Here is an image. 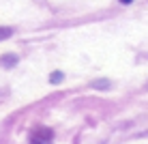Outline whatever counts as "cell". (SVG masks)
I'll list each match as a JSON object with an SVG mask.
<instances>
[{
  "instance_id": "1",
  "label": "cell",
  "mask_w": 148,
  "mask_h": 144,
  "mask_svg": "<svg viewBox=\"0 0 148 144\" xmlns=\"http://www.w3.org/2000/svg\"><path fill=\"white\" fill-rule=\"evenodd\" d=\"M30 144H54V133L47 127H37L30 136Z\"/></svg>"
},
{
  "instance_id": "2",
  "label": "cell",
  "mask_w": 148,
  "mask_h": 144,
  "mask_svg": "<svg viewBox=\"0 0 148 144\" xmlns=\"http://www.w3.org/2000/svg\"><path fill=\"white\" fill-rule=\"evenodd\" d=\"M11 32H13L11 28H0V41H2V39H9V37H11Z\"/></svg>"
},
{
  "instance_id": "3",
  "label": "cell",
  "mask_w": 148,
  "mask_h": 144,
  "mask_svg": "<svg viewBox=\"0 0 148 144\" xmlns=\"http://www.w3.org/2000/svg\"><path fill=\"white\" fill-rule=\"evenodd\" d=\"M15 63V56H4L2 58V65H13Z\"/></svg>"
},
{
  "instance_id": "4",
  "label": "cell",
  "mask_w": 148,
  "mask_h": 144,
  "mask_svg": "<svg viewBox=\"0 0 148 144\" xmlns=\"http://www.w3.org/2000/svg\"><path fill=\"white\" fill-rule=\"evenodd\" d=\"M49 80H52V82H60V80H62V73H52Z\"/></svg>"
},
{
  "instance_id": "5",
  "label": "cell",
  "mask_w": 148,
  "mask_h": 144,
  "mask_svg": "<svg viewBox=\"0 0 148 144\" xmlns=\"http://www.w3.org/2000/svg\"><path fill=\"white\" fill-rule=\"evenodd\" d=\"M120 2H125V4H129V2H133V0H120Z\"/></svg>"
}]
</instances>
